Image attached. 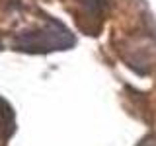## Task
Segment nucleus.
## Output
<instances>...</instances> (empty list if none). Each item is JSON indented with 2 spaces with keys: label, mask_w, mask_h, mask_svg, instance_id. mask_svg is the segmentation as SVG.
I'll list each match as a JSON object with an SVG mask.
<instances>
[{
  "label": "nucleus",
  "mask_w": 156,
  "mask_h": 146,
  "mask_svg": "<svg viewBox=\"0 0 156 146\" xmlns=\"http://www.w3.org/2000/svg\"><path fill=\"white\" fill-rule=\"evenodd\" d=\"M74 45V37L61 22H47L43 27L35 31L22 33L16 39V49L26 53H47V51H61Z\"/></svg>",
  "instance_id": "1"
},
{
  "label": "nucleus",
  "mask_w": 156,
  "mask_h": 146,
  "mask_svg": "<svg viewBox=\"0 0 156 146\" xmlns=\"http://www.w3.org/2000/svg\"><path fill=\"white\" fill-rule=\"evenodd\" d=\"M14 133V113L4 99H0V142L10 138Z\"/></svg>",
  "instance_id": "2"
}]
</instances>
